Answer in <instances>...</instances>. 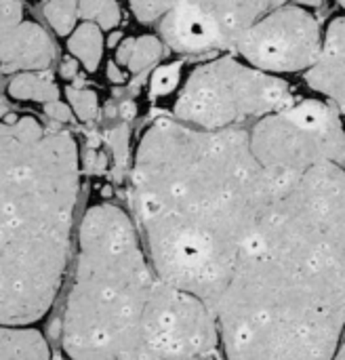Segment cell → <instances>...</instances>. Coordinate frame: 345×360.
Instances as JSON below:
<instances>
[{"mask_svg": "<svg viewBox=\"0 0 345 360\" xmlns=\"http://www.w3.org/2000/svg\"><path fill=\"white\" fill-rule=\"evenodd\" d=\"M228 360H333L345 331V169L282 186L213 306Z\"/></svg>", "mask_w": 345, "mask_h": 360, "instance_id": "obj_1", "label": "cell"}, {"mask_svg": "<svg viewBox=\"0 0 345 360\" xmlns=\"http://www.w3.org/2000/svg\"><path fill=\"white\" fill-rule=\"evenodd\" d=\"M280 188L249 131L156 120L135 154L133 205L158 276L213 310Z\"/></svg>", "mask_w": 345, "mask_h": 360, "instance_id": "obj_2", "label": "cell"}, {"mask_svg": "<svg viewBox=\"0 0 345 360\" xmlns=\"http://www.w3.org/2000/svg\"><path fill=\"white\" fill-rule=\"evenodd\" d=\"M61 342L72 360H196L221 335L207 302L150 266L131 217L97 205L78 232Z\"/></svg>", "mask_w": 345, "mask_h": 360, "instance_id": "obj_3", "label": "cell"}, {"mask_svg": "<svg viewBox=\"0 0 345 360\" xmlns=\"http://www.w3.org/2000/svg\"><path fill=\"white\" fill-rule=\"evenodd\" d=\"M78 146L32 116L0 129V319L27 327L53 306L78 200Z\"/></svg>", "mask_w": 345, "mask_h": 360, "instance_id": "obj_4", "label": "cell"}, {"mask_svg": "<svg viewBox=\"0 0 345 360\" xmlns=\"http://www.w3.org/2000/svg\"><path fill=\"white\" fill-rule=\"evenodd\" d=\"M287 105H291V91L285 80L223 57L190 74L175 103V118L198 129L223 131Z\"/></svg>", "mask_w": 345, "mask_h": 360, "instance_id": "obj_5", "label": "cell"}, {"mask_svg": "<svg viewBox=\"0 0 345 360\" xmlns=\"http://www.w3.org/2000/svg\"><path fill=\"white\" fill-rule=\"evenodd\" d=\"M339 114L331 101L316 99L268 114L251 131L253 154L280 186L325 162L345 169V124Z\"/></svg>", "mask_w": 345, "mask_h": 360, "instance_id": "obj_6", "label": "cell"}, {"mask_svg": "<svg viewBox=\"0 0 345 360\" xmlns=\"http://www.w3.org/2000/svg\"><path fill=\"white\" fill-rule=\"evenodd\" d=\"M274 0H179L160 21L173 51L207 53L236 46Z\"/></svg>", "mask_w": 345, "mask_h": 360, "instance_id": "obj_7", "label": "cell"}, {"mask_svg": "<svg viewBox=\"0 0 345 360\" xmlns=\"http://www.w3.org/2000/svg\"><path fill=\"white\" fill-rule=\"evenodd\" d=\"M236 46L253 68L263 72H299L318 61L323 34L312 13L289 4L266 13Z\"/></svg>", "mask_w": 345, "mask_h": 360, "instance_id": "obj_8", "label": "cell"}, {"mask_svg": "<svg viewBox=\"0 0 345 360\" xmlns=\"http://www.w3.org/2000/svg\"><path fill=\"white\" fill-rule=\"evenodd\" d=\"M0 15L2 72H36L48 68L53 61V44L38 23L23 19L21 2L2 0Z\"/></svg>", "mask_w": 345, "mask_h": 360, "instance_id": "obj_9", "label": "cell"}, {"mask_svg": "<svg viewBox=\"0 0 345 360\" xmlns=\"http://www.w3.org/2000/svg\"><path fill=\"white\" fill-rule=\"evenodd\" d=\"M306 80L345 116V17L329 23L320 57L308 70Z\"/></svg>", "mask_w": 345, "mask_h": 360, "instance_id": "obj_10", "label": "cell"}, {"mask_svg": "<svg viewBox=\"0 0 345 360\" xmlns=\"http://www.w3.org/2000/svg\"><path fill=\"white\" fill-rule=\"evenodd\" d=\"M0 360H51V350L40 331L2 325Z\"/></svg>", "mask_w": 345, "mask_h": 360, "instance_id": "obj_11", "label": "cell"}, {"mask_svg": "<svg viewBox=\"0 0 345 360\" xmlns=\"http://www.w3.org/2000/svg\"><path fill=\"white\" fill-rule=\"evenodd\" d=\"M8 95L13 99H21V101L48 103V101L59 99V89H57L51 72L36 70V72H25V74L15 76L8 82Z\"/></svg>", "mask_w": 345, "mask_h": 360, "instance_id": "obj_12", "label": "cell"}, {"mask_svg": "<svg viewBox=\"0 0 345 360\" xmlns=\"http://www.w3.org/2000/svg\"><path fill=\"white\" fill-rule=\"evenodd\" d=\"M67 51L89 70L95 72L99 68L101 55H103V34L101 25L93 21H84L78 25L70 38H67Z\"/></svg>", "mask_w": 345, "mask_h": 360, "instance_id": "obj_13", "label": "cell"}, {"mask_svg": "<svg viewBox=\"0 0 345 360\" xmlns=\"http://www.w3.org/2000/svg\"><path fill=\"white\" fill-rule=\"evenodd\" d=\"M44 17L59 36H70L76 30V19L80 17L78 0H48L44 6Z\"/></svg>", "mask_w": 345, "mask_h": 360, "instance_id": "obj_14", "label": "cell"}, {"mask_svg": "<svg viewBox=\"0 0 345 360\" xmlns=\"http://www.w3.org/2000/svg\"><path fill=\"white\" fill-rule=\"evenodd\" d=\"M78 15L84 21L101 25V30H112L120 21V8L116 0H78Z\"/></svg>", "mask_w": 345, "mask_h": 360, "instance_id": "obj_15", "label": "cell"}, {"mask_svg": "<svg viewBox=\"0 0 345 360\" xmlns=\"http://www.w3.org/2000/svg\"><path fill=\"white\" fill-rule=\"evenodd\" d=\"M162 55V42L156 36H141L135 40L133 55L126 63L131 74H141Z\"/></svg>", "mask_w": 345, "mask_h": 360, "instance_id": "obj_16", "label": "cell"}, {"mask_svg": "<svg viewBox=\"0 0 345 360\" xmlns=\"http://www.w3.org/2000/svg\"><path fill=\"white\" fill-rule=\"evenodd\" d=\"M65 95L70 99V105L74 110V114L82 120V122H91L97 118L99 114V101H97V93L82 89V86H67Z\"/></svg>", "mask_w": 345, "mask_h": 360, "instance_id": "obj_17", "label": "cell"}, {"mask_svg": "<svg viewBox=\"0 0 345 360\" xmlns=\"http://www.w3.org/2000/svg\"><path fill=\"white\" fill-rule=\"evenodd\" d=\"M108 146L114 152V162H116V177L122 175L129 162V127L118 124L116 129L108 131Z\"/></svg>", "mask_w": 345, "mask_h": 360, "instance_id": "obj_18", "label": "cell"}, {"mask_svg": "<svg viewBox=\"0 0 345 360\" xmlns=\"http://www.w3.org/2000/svg\"><path fill=\"white\" fill-rule=\"evenodd\" d=\"M135 17L141 23H152L156 19H162L179 0H129Z\"/></svg>", "mask_w": 345, "mask_h": 360, "instance_id": "obj_19", "label": "cell"}, {"mask_svg": "<svg viewBox=\"0 0 345 360\" xmlns=\"http://www.w3.org/2000/svg\"><path fill=\"white\" fill-rule=\"evenodd\" d=\"M179 63H171V65H162L154 72L152 76V93L154 95H167L171 93L177 84H179Z\"/></svg>", "mask_w": 345, "mask_h": 360, "instance_id": "obj_20", "label": "cell"}, {"mask_svg": "<svg viewBox=\"0 0 345 360\" xmlns=\"http://www.w3.org/2000/svg\"><path fill=\"white\" fill-rule=\"evenodd\" d=\"M44 114L48 116V118H53V120H57V122H70L72 118H74V110H72V105H67V103H63V101H48V103H44Z\"/></svg>", "mask_w": 345, "mask_h": 360, "instance_id": "obj_21", "label": "cell"}, {"mask_svg": "<svg viewBox=\"0 0 345 360\" xmlns=\"http://www.w3.org/2000/svg\"><path fill=\"white\" fill-rule=\"evenodd\" d=\"M133 46H135V40H124L122 44H120V49H118V53H116V59H118V63H122V65H126L129 63V59H131V55H133Z\"/></svg>", "mask_w": 345, "mask_h": 360, "instance_id": "obj_22", "label": "cell"}, {"mask_svg": "<svg viewBox=\"0 0 345 360\" xmlns=\"http://www.w3.org/2000/svg\"><path fill=\"white\" fill-rule=\"evenodd\" d=\"M76 70H78V68H76V61L67 59V61H63V63H61V70H59V72H61V76H63V78H67V80H70V78H74V76H76Z\"/></svg>", "mask_w": 345, "mask_h": 360, "instance_id": "obj_23", "label": "cell"}, {"mask_svg": "<svg viewBox=\"0 0 345 360\" xmlns=\"http://www.w3.org/2000/svg\"><path fill=\"white\" fill-rule=\"evenodd\" d=\"M333 360H345V331L341 335V342H339V348H337V354Z\"/></svg>", "mask_w": 345, "mask_h": 360, "instance_id": "obj_24", "label": "cell"}, {"mask_svg": "<svg viewBox=\"0 0 345 360\" xmlns=\"http://www.w3.org/2000/svg\"><path fill=\"white\" fill-rule=\"evenodd\" d=\"M110 78H112V80H116V82H122V80H124V78H122V74H120L118 70H114V65L110 68Z\"/></svg>", "mask_w": 345, "mask_h": 360, "instance_id": "obj_25", "label": "cell"}, {"mask_svg": "<svg viewBox=\"0 0 345 360\" xmlns=\"http://www.w3.org/2000/svg\"><path fill=\"white\" fill-rule=\"evenodd\" d=\"M118 40H120V34L116 32V34H112V38H110V44H112V46H116V42H118Z\"/></svg>", "mask_w": 345, "mask_h": 360, "instance_id": "obj_26", "label": "cell"}, {"mask_svg": "<svg viewBox=\"0 0 345 360\" xmlns=\"http://www.w3.org/2000/svg\"><path fill=\"white\" fill-rule=\"evenodd\" d=\"M297 2H301V4H318L320 0H297Z\"/></svg>", "mask_w": 345, "mask_h": 360, "instance_id": "obj_27", "label": "cell"}, {"mask_svg": "<svg viewBox=\"0 0 345 360\" xmlns=\"http://www.w3.org/2000/svg\"><path fill=\"white\" fill-rule=\"evenodd\" d=\"M339 4H341V6H344V8H345V0H339Z\"/></svg>", "mask_w": 345, "mask_h": 360, "instance_id": "obj_28", "label": "cell"}]
</instances>
